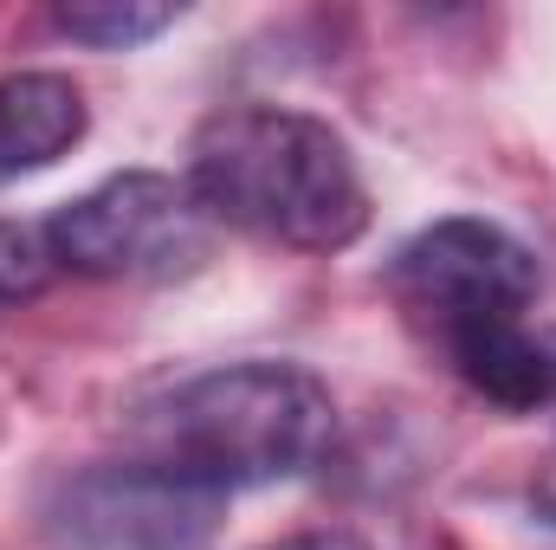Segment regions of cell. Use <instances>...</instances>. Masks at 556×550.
<instances>
[{
	"label": "cell",
	"mask_w": 556,
	"mask_h": 550,
	"mask_svg": "<svg viewBox=\"0 0 556 550\" xmlns=\"http://www.w3.org/2000/svg\"><path fill=\"white\" fill-rule=\"evenodd\" d=\"M168 26H175V7H162V0H85V7H59V33L85 39V46H104V52H130L142 39L168 33Z\"/></svg>",
	"instance_id": "obj_7"
},
{
	"label": "cell",
	"mask_w": 556,
	"mask_h": 550,
	"mask_svg": "<svg viewBox=\"0 0 556 550\" xmlns=\"http://www.w3.org/2000/svg\"><path fill=\"white\" fill-rule=\"evenodd\" d=\"M91 130L85 91L65 72H13L0 78V188L52 168Z\"/></svg>",
	"instance_id": "obj_6"
},
{
	"label": "cell",
	"mask_w": 556,
	"mask_h": 550,
	"mask_svg": "<svg viewBox=\"0 0 556 550\" xmlns=\"http://www.w3.org/2000/svg\"><path fill=\"white\" fill-rule=\"evenodd\" d=\"M52 266L85 278H175L207 260L214 221L188 195V182L155 175V168H124L98 182L91 195L65 201L46 227Z\"/></svg>",
	"instance_id": "obj_4"
},
{
	"label": "cell",
	"mask_w": 556,
	"mask_h": 550,
	"mask_svg": "<svg viewBox=\"0 0 556 550\" xmlns=\"http://www.w3.org/2000/svg\"><path fill=\"white\" fill-rule=\"evenodd\" d=\"M538 253L479 214H453L420 227L389 260V298L402 317L446 357V370L498 402V409H551L556 350H544L525 324L538 304Z\"/></svg>",
	"instance_id": "obj_1"
},
{
	"label": "cell",
	"mask_w": 556,
	"mask_h": 550,
	"mask_svg": "<svg viewBox=\"0 0 556 550\" xmlns=\"http://www.w3.org/2000/svg\"><path fill=\"white\" fill-rule=\"evenodd\" d=\"M337 434L330 389L298 363H220L188 383H175L137 421V453L207 486V492H247L298 479L324 460Z\"/></svg>",
	"instance_id": "obj_3"
},
{
	"label": "cell",
	"mask_w": 556,
	"mask_h": 550,
	"mask_svg": "<svg viewBox=\"0 0 556 550\" xmlns=\"http://www.w3.org/2000/svg\"><path fill=\"white\" fill-rule=\"evenodd\" d=\"M188 195L214 227L291 253H343L369 227V182L324 117L285 104L214 111L188 149Z\"/></svg>",
	"instance_id": "obj_2"
},
{
	"label": "cell",
	"mask_w": 556,
	"mask_h": 550,
	"mask_svg": "<svg viewBox=\"0 0 556 550\" xmlns=\"http://www.w3.org/2000/svg\"><path fill=\"white\" fill-rule=\"evenodd\" d=\"M266 550H369L356 532H298V538H278Z\"/></svg>",
	"instance_id": "obj_8"
},
{
	"label": "cell",
	"mask_w": 556,
	"mask_h": 550,
	"mask_svg": "<svg viewBox=\"0 0 556 550\" xmlns=\"http://www.w3.org/2000/svg\"><path fill=\"white\" fill-rule=\"evenodd\" d=\"M220 505V492L130 453L72 473L46 505V538L52 550H207Z\"/></svg>",
	"instance_id": "obj_5"
},
{
	"label": "cell",
	"mask_w": 556,
	"mask_h": 550,
	"mask_svg": "<svg viewBox=\"0 0 556 550\" xmlns=\"http://www.w3.org/2000/svg\"><path fill=\"white\" fill-rule=\"evenodd\" d=\"M551 409H556V376H551Z\"/></svg>",
	"instance_id": "obj_9"
}]
</instances>
